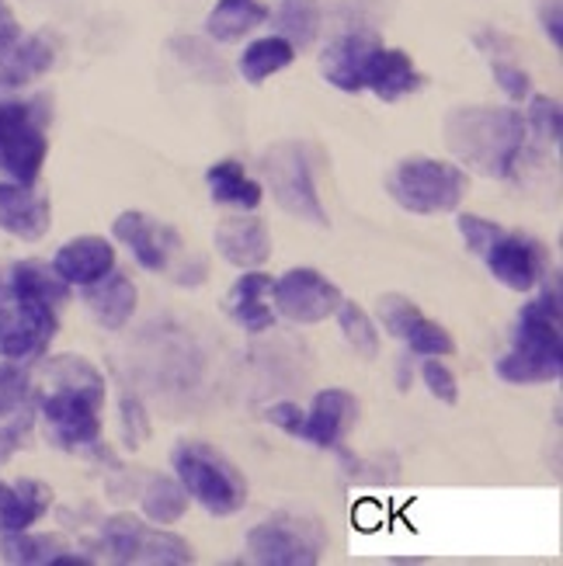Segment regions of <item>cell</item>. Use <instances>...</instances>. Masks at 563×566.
Instances as JSON below:
<instances>
[{
  "label": "cell",
  "mask_w": 563,
  "mask_h": 566,
  "mask_svg": "<svg viewBox=\"0 0 563 566\" xmlns=\"http://www.w3.org/2000/svg\"><path fill=\"white\" fill-rule=\"evenodd\" d=\"M35 400L39 392L32 386V376L21 368V361L0 358V417L35 413Z\"/></svg>",
  "instance_id": "cell-34"
},
{
  "label": "cell",
  "mask_w": 563,
  "mask_h": 566,
  "mask_svg": "<svg viewBox=\"0 0 563 566\" xmlns=\"http://www.w3.org/2000/svg\"><path fill=\"white\" fill-rule=\"evenodd\" d=\"M529 112H525V129L546 143V146H556L560 143V129H563V118H560V102L550 94H529Z\"/></svg>",
  "instance_id": "cell-36"
},
{
  "label": "cell",
  "mask_w": 563,
  "mask_h": 566,
  "mask_svg": "<svg viewBox=\"0 0 563 566\" xmlns=\"http://www.w3.org/2000/svg\"><path fill=\"white\" fill-rule=\"evenodd\" d=\"M35 417H42L49 446L63 452L102 449V403L77 389H45L35 400Z\"/></svg>",
  "instance_id": "cell-8"
},
{
  "label": "cell",
  "mask_w": 563,
  "mask_h": 566,
  "mask_svg": "<svg viewBox=\"0 0 563 566\" xmlns=\"http://www.w3.org/2000/svg\"><path fill=\"white\" fill-rule=\"evenodd\" d=\"M42 379L49 389H77L102 407L108 400V386H105L102 368L91 365L84 355H53L42 365Z\"/></svg>",
  "instance_id": "cell-25"
},
{
  "label": "cell",
  "mask_w": 563,
  "mask_h": 566,
  "mask_svg": "<svg viewBox=\"0 0 563 566\" xmlns=\"http://www.w3.org/2000/svg\"><path fill=\"white\" fill-rule=\"evenodd\" d=\"M112 237L126 248L139 268H146V272H167L170 268V258H175L181 251V237L175 227L160 223V219L146 216L139 209H126L115 216L112 223Z\"/></svg>",
  "instance_id": "cell-15"
},
{
  "label": "cell",
  "mask_w": 563,
  "mask_h": 566,
  "mask_svg": "<svg viewBox=\"0 0 563 566\" xmlns=\"http://www.w3.org/2000/svg\"><path fill=\"white\" fill-rule=\"evenodd\" d=\"M358 417V400L348 389H321L303 417V441L313 449H341L348 428Z\"/></svg>",
  "instance_id": "cell-18"
},
{
  "label": "cell",
  "mask_w": 563,
  "mask_h": 566,
  "mask_svg": "<svg viewBox=\"0 0 563 566\" xmlns=\"http://www.w3.org/2000/svg\"><path fill=\"white\" fill-rule=\"evenodd\" d=\"M53 507V490L42 480H0V532H24L45 518Z\"/></svg>",
  "instance_id": "cell-23"
},
{
  "label": "cell",
  "mask_w": 563,
  "mask_h": 566,
  "mask_svg": "<svg viewBox=\"0 0 563 566\" xmlns=\"http://www.w3.org/2000/svg\"><path fill=\"white\" fill-rule=\"evenodd\" d=\"M334 316H337L341 337L352 344L355 355H362V358H379V331H376L369 313H365L358 303L341 300V306H337Z\"/></svg>",
  "instance_id": "cell-35"
},
{
  "label": "cell",
  "mask_w": 563,
  "mask_h": 566,
  "mask_svg": "<svg viewBox=\"0 0 563 566\" xmlns=\"http://www.w3.org/2000/svg\"><path fill=\"white\" fill-rule=\"evenodd\" d=\"M112 268H115V248L105 237H94V233L66 240L63 248L56 251V258H53V272L70 289L73 285L84 289V285H91L97 279H105Z\"/></svg>",
  "instance_id": "cell-19"
},
{
  "label": "cell",
  "mask_w": 563,
  "mask_h": 566,
  "mask_svg": "<svg viewBox=\"0 0 563 566\" xmlns=\"http://www.w3.org/2000/svg\"><path fill=\"white\" fill-rule=\"evenodd\" d=\"M272 295V275L248 268L227 292V313L233 316V324L248 334H264L275 327V310L264 300Z\"/></svg>",
  "instance_id": "cell-21"
},
{
  "label": "cell",
  "mask_w": 563,
  "mask_h": 566,
  "mask_svg": "<svg viewBox=\"0 0 563 566\" xmlns=\"http://www.w3.org/2000/svg\"><path fill=\"white\" fill-rule=\"evenodd\" d=\"M491 70H494V81L498 87L511 97V102H525V97L532 94V77L511 60H491Z\"/></svg>",
  "instance_id": "cell-39"
},
{
  "label": "cell",
  "mask_w": 563,
  "mask_h": 566,
  "mask_svg": "<svg viewBox=\"0 0 563 566\" xmlns=\"http://www.w3.org/2000/svg\"><path fill=\"white\" fill-rule=\"evenodd\" d=\"M97 549L112 563L129 566H185L195 559L181 535L160 525H146L136 514H115L97 528Z\"/></svg>",
  "instance_id": "cell-5"
},
{
  "label": "cell",
  "mask_w": 563,
  "mask_h": 566,
  "mask_svg": "<svg viewBox=\"0 0 563 566\" xmlns=\"http://www.w3.org/2000/svg\"><path fill=\"white\" fill-rule=\"evenodd\" d=\"M421 379H425V386H428V392L438 400V403H456L459 400V382H456V376H452V368L442 361V358H428L425 365H421Z\"/></svg>",
  "instance_id": "cell-37"
},
{
  "label": "cell",
  "mask_w": 563,
  "mask_h": 566,
  "mask_svg": "<svg viewBox=\"0 0 563 566\" xmlns=\"http://www.w3.org/2000/svg\"><path fill=\"white\" fill-rule=\"evenodd\" d=\"M303 417H306V410L296 407V403H275V407H268V410H264V421H268V424H275V428H282V431L292 434V438H300V434H303Z\"/></svg>",
  "instance_id": "cell-41"
},
{
  "label": "cell",
  "mask_w": 563,
  "mask_h": 566,
  "mask_svg": "<svg viewBox=\"0 0 563 566\" xmlns=\"http://www.w3.org/2000/svg\"><path fill=\"white\" fill-rule=\"evenodd\" d=\"M261 175L282 212H289L292 219H303V223H313V227L331 223L321 195H316L313 167H310L303 143H275L272 150H264Z\"/></svg>",
  "instance_id": "cell-6"
},
{
  "label": "cell",
  "mask_w": 563,
  "mask_h": 566,
  "mask_svg": "<svg viewBox=\"0 0 563 566\" xmlns=\"http://www.w3.org/2000/svg\"><path fill=\"white\" fill-rule=\"evenodd\" d=\"M139 504L154 525H178L185 518L191 497L185 494V486L175 476H146L139 490Z\"/></svg>",
  "instance_id": "cell-31"
},
{
  "label": "cell",
  "mask_w": 563,
  "mask_h": 566,
  "mask_svg": "<svg viewBox=\"0 0 563 566\" xmlns=\"http://www.w3.org/2000/svg\"><path fill=\"white\" fill-rule=\"evenodd\" d=\"M498 376L511 386H543L563 376V337H560V292L543 289L519 313L515 337L504 358H498Z\"/></svg>",
  "instance_id": "cell-2"
},
{
  "label": "cell",
  "mask_w": 563,
  "mask_h": 566,
  "mask_svg": "<svg viewBox=\"0 0 563 566\" xmlns=\"http://www.w3.org/2000/svg\"><path fill=\"white\" fill-rule=\"evenodd\" d=\"M49 157V136L39 105L0 102V170L18 185H35Z\"/></svg>",
  "instance_id": "cell-7"
},
{
  "label": "cell",
  "mask_w": 563,
  "mask_h": 566,
  "mask_svg": "<svg viewBox=\"0 0 563 566\" xmlns=\"http://www.w3.org/2000/svg\"><path fill=\"white\" fill-rule=\"evenodd\" d=\"M35 424V413H18V417H0V470L11 462V455L29 441Z\"/></svg>",
  "instance_id": "cell-38"
},
{
  "label": "cell",
  "mask_w": 563,
  "mask_h": 566,
  "mask_svg": "<svg viewBox=\"0 0 563 566\" xmlns=\"http://www.w3.org/2000/svg\"><path fill=\"white\" fill-rule=\"evenodd\" d=\"M206 185H209V199L216 206H233V209H243L251 212L261 206L264 199V188L243 175V167L237 160H219L206 170Z\"/></svg>",
  "instance_id": "cell-27"
},
{
  "label": "cell",
  "mask_w": 563,
  "mask_h": 566,
  "mask_svg": "<svg viewBox=\"0 0 563 566\" xmlns=\"http://www.w3.org/2000/svg\"><path fill=\"white\" fill-rule=\"evenodd\" d=\"M63 553H70L63 535H35L24 532H0V559L11 566H53Z\"/></svg>",
  "instance_id": "cell-29"
},
{
  "label": "cell",
  "mask_w": 563,
  "mask_h": 566,
  "mask_svg": "<svg viewBox=\"0 0 563 566\" xmlns=\"http://www.w3.org/2000/svg\"><path fill=\"white\" fill-rule=\"evenodd\" d=\"M386 191L410 216L456 212L470 191V175L459 164L438 157H404L386 175Z\"/></svg>",
  "instance_id": "cell-3"
},
{
  "label": "cell",
  "mask_w": 563,
  "mask_h": 566,
  "mask_svg": "<svg viewBox=\"0 0 563 566\" xmlns=\"http://www.w3.org/2000/svg\"><path fill=\"white\" fill-rule=\"evenodd\" d=\"M268 21V8L261 0H216L206 14V35L212 42H240Z\"/></svg>",
  "instance_id": "cell-26"
},
{
  "label": "cell",
  "mask_w": 563,
  "mask_h": 566,
  "mask_svg": "<svg viewBox=\"0 0 563 566\" xmlns=\"http://www.w3.org/2000/svg\"><path fill=\"white\" fill-rule=\"evenodd\" d=\"M167 49H170V53H175V60H178L188 73H195L199 81H206V84H227V81H230V66H227V60L219 56L209 42L195 39V35H175Z\"/></svg>",
  "instance_id": "cell-32"
},
{
  "label": "cell",
  "mask_w": 563,
  "mask_h": 566,
  "mask_svg": "<svg viewBox=\"0 0 563 566\" xmlns=\"http://www.w3.org/2000/svg\"><path fill=\"white\" fill-rule=\"evenodd\" d=\"M56 63V45L45 35L18 39L8 53H0V91H14L39 81Z\"/></svg>",
  "instance_id": "cell-24"
},
{
  "label": "cell",
  "mask_w": 563,
  "mask_h": 566,
  "mask_svg": "<svg viewBox=\"0 0 563 566\" xmlns=\"http://www.w3.org/2000/svg\"><path fill=\"white\" fill-rule=\"evenodd\" d=\"M4 300H39L60 310L63 303H70V285L53 272V264L14 261L0 268V303Z\"/></svg>",
  "instance_id": "cell-20"
},
{
  "label": "cell",
  "mask_w": 563,
  "mask_h": 566,
  "mask_svg": "<svg viewBox=\"0 0 563 566\" xmlns=\"http://www.w3.org/2000/svg\"><path fill=\"white\" fill-rule=\"evenodd\" d=\"M376 316H379L383 331H389L397 340H404L414 355H421V358H449V355H456L452 334L442 324H435V319L418 303H410L407 295H400V292L379 295Z\"/></svg>",
  "instance_id": "cell-12"
},
{
  "label": "cell",
  "mask_w": 563,
  "mask_h": 566,
  "mask_svg": "<svg viewBox=\"0 0 563 566\" xmlns=\"http://www.w3.org/2000/svg\"><path fill=\"white\" fill-rule=\"evenodd\" d=\"M136 300H139V292H136L133 279L126 272H118V268H112L105 279L84 285V303L105 331L126 327L136 313Z\"/></svg>",
  "instance_id": "cell-22"
},
{
  "label": "cell",
  "mask_w": 563,
  "mask_h": 566,
  "mask_svg": "<svg viewBox=\"0 0 563 566\" xmlns=\"http://www.w3.org/2000/svg\"><path fill=\"white\" fill-rule=\"evenodd\" d=\"M477 258H483L491 279L511 292H532L546 275V248L543 243L525 237V233L504 230V227H494L491 240L483 243Z\"/></svg>",
  "instance_id": "cell-11"
},
{
  "label": "cell",
  "mask_w": 563,
  "mask_h": 566,
  "mask_svg": "<svg viewBox=\"0 0 563 566\" xmlns=\"http://www.w3.org/2000/svg\"><path fill=\"white\" fill-rule=\"evenodd\" d=\"M383 39H376L373 32H348L337 35L324 53H321V73L324 81L345 94H362L369 91L376 66L383 56Z\"/></svg>",
  "instance_id": "cell-14"
},
{
  "label": "cell",
  "mask_w": 563,
  "mask_h": 566,
  "mask_svg": "<svg viewBox=\"0 0 563 566\" xmlns=\"http://www.w3.org/2000/svg\"><path fill=\"white\" fill-rule=\"evenodd\" d=\"M53 227V202L35 185L0 181V230L14 240L35 243Z\"/></svg>",
  "instance_id": "cell-16"
},
{
  "label": "cell",
  "mask_w": 563,
  "mask_h": 566,
  "mask_svg": "<svg viewBox=\"0 0 563 566\" xmlns=\"http://www.w3.org/2000/svg\"><path fill=\"white\" fill-rule=\"evenodd\" d=\"M60 331V310L39 300L0 303V358L32 361L49 352Z\"/></svg>",
  "instance_id": "cell-10"
},
{
  "label": "cell",
  "mask_w": 563,
  "mask_h": 566,
  "mask_svg": "<svg viewBox=\"0 0 563 566\" xmlns=\"http://www.w3.org/2000/svg\"><path fill=\"white\" fill-rule=\"evenodd\" d=\"M324 549V532L316 522L275 514L248 532V559L261 566H313Z\"/></svg>",
  "instance_id": "cell-9"
},
{
  "label": "cell",
  "mask_w": 563,
  "mask_h": 566,
  "mask_svg": "<svg viewBox=\"0 0 563 566\" xmlns=\"http://www.w3.org/2000/svg\"><path fill=\"white\" fill-rule=\"evenodd\" d=\"M292 60H296V49H292V42H285L282 35H264V39H254L248 49H243L237 66H240V77L258 87L268 77L282 73Z\"/></svg>",
  "instance_id": "cell-30"
},
{
  "label": "cell",
  "mask_w": 563,
  "mask_h": 566,
  "mask_svg": "<svg viewBox=\"0 0 563 566\" xmlns=\"http://www.w3.org/2000/svg\"><path fill=\"white\" fill-rule=\"evenodd\" d=\"M442 133L456 160L483 178H508L529 143L525 115L498 105H459L446 115Z\"/></svg>",
  "instance_id": "cell-1"
},
{
  "label": "cell",
  "mask_w": 563,
  "mask_h": 566,
  "mask_svg": "<svg viewBox=\"0 0 563 566\" xmlns=\"http://www.w3.org/2000/svg\"><path fill=\"white\" fill-rule=\"evenodd\" d=\"M275 310L292 324H324L341 306V289L321 275L316 268H289L282 279L272 282Z\"/></svg>",
  "instance_id": "cell-13"
},
{
  "label": "cell",
  "mask_w": 563,
  "mask_h": 566,
  "mask_svg": "<svg viewBox=\"0 0 563 566\" xmlns=\"http://www.w3.org/2000/svg\"><path fill=\"white\" fill-rule=\"evenodd\" d=\"M212 248L227 264L248 272V268H261L272 258V233L261 216H230L216 227Z\"/></svg>",
  "instance_id": "cell-17"
},
{
  "label": "cell",
  "mask_w": 563,
  "mask_h": 566,
  "mask_svg": "<svg viewBox=\"0 0 563 566\" xmlns=\"http://www.w3.org/2000/svg\"><path fill=\"white\" fill-rule=\"evenodd\" d=\"M535 11H540V24L550 35V42L560 49V0H535Z\"/></svg>",
  "instance_id": "cell-43"
},
{
  "label": "cell",
  "mask_w": 563,
  "mask_h": 566,
  "mask_svg": "<svg viewBox=\"0 0 563 566\" xmlns=\"http://www.w3.org/2000/svg\"><path fill=\"white\" fill-rule=\"evenodd\" d=\"M21 39V24H18V14L11 11L8 0H0V53H8V49Z\"/></svg>",
  "instance_id": "cell-42"
},
{
  "label": "cell",
  "mask_w": 563,
  "mask_h": 566,
  "mask_svg": "<svg viewBox=\"0 0 563 566\" xmlns=\"http://www.w3.org/2000/svg\"><path fill=\"white\" fill-rule=\"evenodd\" d=\"M122 434H126L129 449L146 446V438H150V417L136 397H122Z\"/></svg>",
  "instance_id": "cell-40"
},
{
  "label": "cell",
  "mask_w": 563,
  "mask_h": 566,
  "mask_svg": "<svg viewBox=\"0 0 563 566\" xmlns=\"http://www.w3.org/2000/svg\"><path fill=\"white\" fill-rule=\"evenodd\" d=\"M170 462H175L185 494L216 518H230L248 504V483L237 473V465L206 441H181Z\"/></svg>",
  "instance_id": "cell-4"
},
{
  "label": "cell",
  "mask_w": 563,
  "mask_h": 566,
  "mask_svg": "<svg viewBox=\"0 0 563 566\" xmlns=\"http://www.w3.org/2000/svg\"><path fill=\"white\" fill-rule=\"evenodd\" d=\"M272 21L279 35L292 42V49H310L321 32V4L316 0H279Z\"/></svg>",
  "instance_id": "cell-33"
},
{
  "label": "cell",
  "mask_w": 563,
  "mask_h": 566,
  "mask_svg": "<svg viewBox=\"0 0 563 566\" xmlns=\"http://www.w3.org/2000/svg\"><path fill=\"white\" fill-rule=\"evenodd\" d=\"M425 87V73L414 66V60L404 53V49H383L379 66H376V77L369 84V91L379 97V102L394 105L407 94H418Z\"/></svg>",
  "instance_id": "cell-28"
}]
</instances>
